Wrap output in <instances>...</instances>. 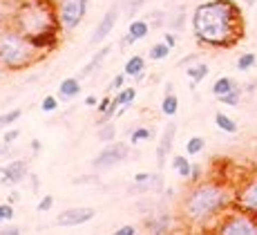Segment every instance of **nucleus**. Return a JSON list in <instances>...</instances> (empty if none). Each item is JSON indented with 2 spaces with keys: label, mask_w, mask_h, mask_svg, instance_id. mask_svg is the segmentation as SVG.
<instances>
[{
  "label": "nucleus",
  "mask_w": 257,
  "mask_h": 235,
  "mask_svg": "<svg viewBox=\"0 0 257 235\" xmlns=\"http://www.w3.org/2000/svg\"><path fill=\"white\" fill-rule=\"evenodd\" d=\"M199 166H195V164H192V173H190V179L192 182H199Z\"/></svg>",
  "instance_id": "obj_42"
},
{
  "label": "nucleus",
  "mask_w": 257,
  "mask_h": 235,
  "mask_svg": "<svg viewBox=\"0 0 257 235\" xmlns=\"http://www.w3.org/2000/svg\"><path fill=\"white\" fill-rule=\"evenodd\" d=\"M21 117H23V110H21V108L9 110V112L0 114V126H12V123H16Z\"/></svg>",
  "instance_id": "obj_31"
},
{
  "label": "nucleus",
  "mask_w": 257,
  "mask_h": 235,
  "mask_svg": "<svg viewBox=\"0 0 257 235\" xmlns=\"http://www.w3.org/2000/svg\"><path fill=\"white\" fill-rule=\"evenodd\" d=\"M239 99H241V90H239V86H237L235 90H230L228 94H224V97H219V101L224 103V106H239Z\"/></svg>",
  "instance_id": "obj_29"
},
{
  "label": "nucleus",
  "mask_w": 257,
  "mask_h": 235,
  "mask_svg": "<svg viewBox=\"0 0 257 235\" xmlns=\"http://www.w3.org/2000/svg\"><path fill=\"white\" fill-rule=\"evenodd\" d=\"M3 222H5V219H3V217H0V224H3Z\"/></svg>",
  "instance_id": "obj_48"
},
{
  "label": "nucleus",
  "mask_w": 257,
  "mask_h": 235,
  "mask_svg": "<svg viewBox=\"0 0 257 235\" xmlns=\"http://www.w3.org/2000/svg\"><path fill=\"white\" fill-rule=\"evenodd\" d=\"M152 137V132L148 128H143V126H139L137 130H132V134H130V143L132 146H139V143H143V141H148V139Z\"/></svg>",
  "instance_id": "obj_25"
},
{
  "label": "nucleus",
  "mask_w": 257,
  "mask_h": 235,
  "mask_svg": "<svg viewBox=\"0 0 257 235\" xmlns=\"http://www.w3.org/2000/svg\"><path fill=\"white\" fill-rule=\"evenodd\" d=\"M146 228L150 233H166L170 228V215L159 213V215H148L146 217Z\"/></svg>",
  "instance_id": "obj_16"
},
{
  "label": "nucleus",
  "mask_w": 257,
  "mask_h": 235,
  "mask_svg": "<svg viewBox=\"0 0 257 235\" xmlns=\"http://www.w3.org/2000/svg\"><path fill=\"white\" fill-rule=\"evenodd\" d=\"M94 215H96V211H94L92 206H76V208H67V211H63L61 215L56 217V224L58 226H81V224L90 222V219H94Z\"/></svg>",
  "instance_id": "obj_10"
},
{
  "label": "nucleus",
  "mask_w": 257,
  "mask_h": 235,
  "mask_svg": "<svg viewBox=\"0 0 257 235\" xmlns=\"http://www.w3.org/2000/svg\"><path fill=\"white\" fill-rule=\"evenodd\" d=\"M150 179H155V175H150V173H137L135 175V184H146V182H150Z\"/></svg>",
  "instance_id": "obj_37"
},
{
  "label": "nucleus",
  "mask_w": 257,
  "mask_h": 235,
  "mask_svg": "<svg viewBox=\"0 0 257 235\" xmlns=\"http://www.w3.org/2000/svg\"><path fill=\"white\" fill-rule=\"evenodd\" d=\"M3 21H5V14H3V12H0V25H3Z\"/></svg>",
  "instance_id": "obj_46"
},
{
  "label": "nucleus",
  "mask_w": 257,
  "mask_h": 235,
  "mask_svg": "<svg viewBox=\"0 0 257 235\" xmlns=\"http://www.w3.org/2000/svg\"><path fill=\"white\" fill-rule=\"evenodd\" d=\"M36 61V47L27 36L18 29L9 27L0 29V65L7 69H23Z\"/></svg>",
  "instance_id": "obj_4"
},
{
  "label": "nucleus",
  "mask_w": 257,
  "mask_h": 235,
  "mask_svg": "<svg viewBox=\"0 0 257 235\" xmlns=\"http://www.w3.org/2000/svg\"><path fill=\"white\" fill-rule=\"evenodd\" d=\"M56 108H58V99L56 97H52V94H49V97L43 99V103H41L43 112H56Z\"/></svg>",
  "instance_id": "obj_32"
},
{
  "label": "nucleus",
  "mask_w": 257,
  "mask_h": 235,
  "mask_svg": "<svg viewBox=\"0 0 257 235\" xmlns=\"http://www.w3.org/2000/svg\"><path fill=\"white\" fill-rule=\"evenodd\" d=\"M123 72L127 74V76H139L141 72H146V58L139 56V54H135V56H130L125 61V67H123Z\"/></svg>",
  "instance_id": "obj_17"
},
{
  "label": "nucleus",
  "mask_w": 257,
  "mask_h": 235,
  "mask_svg": "<svg viewBox=\"0 0 257 235\" xmlns=\"http://www.w3.org/2000/svg\"><path fill=\"white\" fill-rule=\"evenodd\" d=\"M215 126L219 128L221 132H228V134H235L237 132V123L228 117V114H224V112H217L215 114Z\"/></svg>",
  "instance_id": "obj_22"
},
{
  "label": "nucleus",
  "mask_w": 257,
  "mask_h": 235,
  "mask_svg": "<svg viewBox=\"0 0 257 235\" xmlns=\"http://www.w3.org/2000/svg\"><path fill=\"white\" fill-rule=\"evenodd\" d=\"M110 52H112V47H110V45H103V47L98 49V52L92 56V61H90V63L85 65V67L81 69V74H78V79H85V76H90V74L96 72V69L101 67V63L105 61V56H107V54H110Z\"/></svg>",
  "instance_id": "obj_15"
},
{
  "label": "nucleus",
  "mask_w": 257,
  "mask_h": 235,
  "mask_svg": "<svg viewBox=\"0 0 257 235\" xmlns=\"http://www.w3.org/2000/svg\"><path fill=\"white\" fill-rule=\"evenodd\" d=\"M52 206H54V197H52V195H45V197L38 202L36 208H38L41 213H47V211H52Z\"/></svg>",
  "instance_id": "obj_35"
},
{
  "label": "nucleus",
  "mask_w": 257,
  "mask_h": 235,
  "mask_svg": "<svg viewBox=\"0 0 257 235\" xmlns=\"http://www.w3.org/2000/svg\"><path fill=\"white\" fill-rule=\"evenodd\" d=\"M206 148V139L204 137H190L186 143V152L188 154H199Z\"/></svg>",
  "instance_id": "obj_26"
},
{
  "label": "nucleus",
  "mask_w": 257,
  "mask_h": 235,
  "mask_svg": "<svg viewBox=\"0 0 257 235\" xmlns=\"http://www.w3.org/2000/svg\"><path fill=\"white\" fill-rule=\"evenodd\" d=\"M56 38H58V32H45V34H38V36H32L29 41H32L36 49H47L56 43Z\"/></svg>",
  "instance_id": "obj_20"
},
{
  "label": "nucleus",
  "mask_w": 257,
  "mask_h": 235,
  "mask_svg": "<svg viewBox=\"0 0 257 235\" xmlns=\"http://www.w3.org/2000/svg\"><path fill=\"white\" fill-rule=\"evenodd\" d=\"M257 63V56L255 54H241L239 58H237V69H239V72H246V69H250L253 67V65Z\"/></svg>",
  "instance_id": "obj_30"
},
{
  "label": "nucleus",
  "mask_w": 257,
  "mask_h": 235,
  "mask_svg": "<svg viewBox=\"0 0 257 235\" xmlns=\"http://www.w3.org/2000/svg\"><path fill=\"white\" fill-rule=\"evenodd\" d=\"M12 27L18 29L23 36L32 38L45 32H58V16L54 14L49 0H25L21 7L14 12Z\"/></svg>",
  "instance_id": "obj_3"
},
{
  "label": "nucleus",
  "mask_w": 257,
  "mask_h": 235,
  "mask_svg": "<svg viewBox=\"0 0 257 235\" xmlns=\"http://www.w3.org/2000/svg\"><path fill=\"white\" fill-rule=\"evenodd\" d=\"M217 231L224 235H257V217L237 208L224 215V219L217 224Z\"/></svg>",
  "instance_id": "obj_5"
},
{
  "label": "nucleus",
  "mask_w": 257,
  "mask_h": 235,
  "mask_svg": "<svg viewBox=\"0 0 257 235\" xmlns=\"http://www.w3.org/2000/svg\"><path fill=\"white\" fill-rule=\"evenodd\" d=\"M177 110H179V99H177V94L175 92L166 94L164 101H161V112H164L166 117H175Z\"/></svg>",
  "instance_id": "obj_23"
},
{
  "label": "nucleus",
  "mask_w": 257,
  "mask_h": 235,
  "mask_svg": "<svg viewBox=\"0 0 257 235\" xmlns=\"http://www.w3.org/2000/svg\"><path fill=\"white\" fill-rule=\"evenodd\" d=\"M0 217H3L5 219V222H12V219H14V206H12V204H0Z\"/></svg>",
  "instance_id": "obj_34"
},
{
  "label": "nucleus",
  "mask_w": 257,
  "mask_h": 235,
  "mask_svg": "<svg viewBox=\"0 0 257 235\" xmlns=\"http://www.w3.org/2000/svg\"><path fill=\"white\" fill-rule=\"evenodd\" d=\"M192 32L201 45L233 47L244 36V18L235 0H210L192 12Z\"/></svg>",
  "instance_id": "obj_1"
},
{
  "label": "nucleus",
  "mask_w": 257,
  "mask_h": 235,
  "mask_svg": "<svg viewBox=\"0 0 257 235\" xmlns=\"http://www.w3.org/2000/svg\"><path fill=\"white\" fill-rule=\"evenodd\" d=\"M127 154H130V143L110 141L96 157H94L92 166L96 168V171H105V168H112V166H116V164H121Z\"/></svg>",
  "instance_id": "obj_7"
},
{
  "label": "nucleus",
  "mask_w": 257,
  "mask_h": 235,
  "mask_svg": "<svg viewBox=\"0 0 257 235\" xmlns=\"http://www.w3.org/2000/svg\"><path fill=\"white\" fill-rule=\"evenodd\" d=\"M170 45L168 43H157L150 47V58L152 61H164V58H168V54H170Z\"/></svg>",
  "instance_id": "obj_24"
},
{
  "label": "nucleus",
  "mask_w": 257,
  "mask_h": 235,
  "mask_svg": "<svg viewBox=\"0 0 257 235\" xmlns=\"http://www.w3.org/2000/svg\"><path fill=\"white\" fill-rule=\"evenodd\" d=\"M186 74H188V79H190V86L195 88V86H199L206 76H208V65H206V63L190 65V67L186 69Z\"/></svg>",
  "instance_id": "obj_19"
},
{
  "label": "nucleus",
  "mask_w": 257,
  "mask_h": 235,
  "mask_svg": "<svg viewBox=\"0 0 257 235\" xmlns=\"http://www.w3.org/2000/svg\"><path fill=\"white\" fill-rule=\"evenodd\" d=\"M3 146H5V141H0V152H3Z\"/></svg>",
  "instance_id": "obj_47"
},
{
  "label": "nucleus",
  "mask_w": 257,
  "mask_h": 235,
  "mask_svg": "<svg viewBox=\"0 0 257 235\" xmlns=\"http://www.w3.org/2000/svg\"><path fill=\"white\" fill-rule=\"evenodd\" d=\"M27 159H16V162L7 164L5 168H0L3 173V184H18L27 177Z\"/></svg>",
  "instance_id": "obj_12"
},
{
  "label": "nucleus",
  "mask_w": 257,
  "mask_h": 235,
  "mask_svg": "<svg viewBox=\"0 0 257 235\" xmlns=\"http://www.w3.org/2000/svg\"><path fill=\"white\" fill-rule=\"evenodd\" d=\"M110 103H112V99H110V97H105V99H103V101H98V108H96V110L103 114L107 108H110Z\"/></svg>",
  "instance_id": "obj_40"
},
{
  "label": "nucleus",
  "mask_w": 257,
  "mask_h": 235,
  "mask_svg": "<svg viewBox=\"0 0 257 235\" xmlns=\"http://www.w3.org/2000/svg\"><path fill=\"white\" fill-rule=\"evenodd\" d=\"M85 106H90V108H94V106H98V99L94 97V94H90V97L85 99Z\"/></svg>",
  "instance_id": "obj_43"
},
{
  "label": "nucleus",
  "mask_w": 257,
  "mask_h": 235,
  "mask_svg": "<svg viewBox=\"0 0 257 235\" xmlns=\"http://www.w3.org/2000/svg\"><path fill=\"white\" fill-rule=\"evenodd\" d=\"M118 14H121V7L118 5H112L110 9L105 12V16L98 21L96 29L92 32V38H90V45H101L103 41H105L107 36L112 34V29H114V25L118 21Z\"/></svg>",
  "instance_id": "obj_9"
},
{
  "label": "nucleus",
  "mask_w": 257,
  "mask_h": 235,
  "mask_svg": "<svg viewBox=\"0 0 257 235\" xmlns=\"http://www.w3.org/2000/svg\"><path fill=\"white\" fill-rule=\"evenodd\" d=\"M164 43H168V45H170V47H175V45H177V36H175V34H166V36H164Z\"/></svg>",
  "instance_id": "obj_41"
},
{
  "label": "nucleus",
  "mask_w": 257,
  "mask_h": 235,
  "mask_svg": "<svg viewBox=\"0 0 257 235\" xmlns=\"http://www.w3.org/2000/svg\"><path fill=\"white\" fill-rule=\"evenodd\" d=\"M87 14V0H61L58 3V25L63 32H72L83 23Z\"/></svg>",
  "instance_id": "obj_6"
},
{
  "label": "nucleus",
  "mask_w": 257,
  "mask_h": 235,
  "mask_svg": "<svg viewBox=\"0 0 257 235\" xmlns=\"http://www.w3.org/2000/svg\"><path fill=\"white\" fill-rule=\"evenodd\" d=\"M148 32H150V25H148V21H143V18H139V21H132L130 27H127V36L123 38V45H132V43L141 41V38L148 36Z\"/></svg>",
  "instance_id": "obj_13"
},
{
  "label": "nucleus",
  "mask_w": 257,
  "mask_h": 235,
  "mask_svg": "<svg viewBox=\"0 0 257 235\" xmlns=\"http://www.w3.org/2000/svg\"><path fill=\"white\" fill-rule=\"evenodd\" d=\"M235 88H237V81H235V79H230V76H221V79H217V81L212 83V97L219 99V97L228 94L230 90H235Z\"/></svg>",
  "instance_id": "obj_18"
},
{
  "label": "nucleus",
  "mask_w": 257,
  "mask_h": 235,
  "mask_svg": "<svg viewBox=\"0 0 257 235\" xmlns=\"http://www.w3.org/2000/svg\"><path fill=\"white\" fill-rule=\"evenodd\" d=\"M116 233H118V235H135V233H137V228H135V226H130V224H125V226H121Z\"/></svg>",
  "instance_id": "obj_39"
},
{
  "label": "nucleus",
  "mask_w": 257,
  "mask_h": 235,
  "mask_svg": "<svg viewBox=\"0 0 257 235\" xmlns=\"http://www.w3.org/2000/svg\"><path fill=\"white\" fill-rule=\"evenodd\" d=\"M34 152H38V150H41V141H38V139H34Z\"/></svg>",
  "instance_id": "obj_45"
},
{
  "label": "nucleus",
  "mask_w": 257,
  "mask_h": 235,
  "mask_svg": "<svg viewBox=\"0 0 257 235\" xmlns=\"http://www.w3.org/2000/svg\"><path fill=\"white\" fill-rule=\"evenodd\" d=\"M78 94H81V79H76V76L63 79L61 86H58V97L65 99V101H72Z\"/></svg>",
  "instance_id": "obj_14"
},
{
  "label": "nucleus",
  "mask_w": 257,
  "mask_h": 235,
  "mask_svg": "<svg viewBox=\"0 0 257 235\" xmlns=\"http://www.w3.org/2000/svg\"><path fill=\"white\" fill-rule=\"evenodd\" d=\"M135 97H137V90L135 88H123L121 92L114 94V99L121 103V106H130V103L135 101Z\"/></svg>",
  "instance_id": "obj_27"
},
{
  "label": "nucleus",
  "mask_w": 257,
  "mask_h": 235,
  "mask_svg": "<svg viewBox=\"0 0 257 235\" xmlns=\"http://www.w3.org/2000/svg\"><path fill=\"white\" fill-rule=\"evenodd\" d=\"M18 197H21V195H18L16 191H14V193L7 197V202H9V204H16V202H18Z\"/></svg>",
  "instance_id": "obj_44"
},
{
  "label": "nucleus",
  "mask_w": 257,
  "mask_h": 235,
  "mask_svg": "<svg viewBox=\"0 0 257 235\" xmlns=\"http://www.w3.org/2000/svg\"><path fill=\"white\" fill-rule=\"evenodd\" d=\"M175 137H177V123H168L164 134H161L159 146H157V162H159V166H166L168 154H170L172 143H175Z\"/></svg>",
  "instance_id": "obj_11"
},
{
  "label": "nucleus",
  "mask_w": 257,
  "mask_h": 235,
  "mask_svg": "<svg viewBox=\"0 0 257 235\" xmlns=\"http://www.w3.org/2000/svg\"><path fill=\"white\" fill-rule=\"evenodd\" d=\"M98 139H101V141L103 143H110V141H114V134H116V128L114 126H112V123L110 121H105V123H103V128L101 130H98Z\"/></svg>",
  "instance_id": "obj_28"
},
{
  "label": "nucleus",
  "mask_w": 257,
  "mask_h": 235,
  "mask_svg": "<svg viewBox=\"0 0 257 235\" xmlns=\"http://www.w3.org/2000/svg\"><path fill=\"white\" fill-rule=\"evenodd\" d=\"M125 76L127 74H116L114 79H112V83H110V92H121L123 90V83H125Z\"/></svg>",
  "instance_id": "obj_33"
},
{
  "label": "nucleus",
  "mask_w": 257,
  "mask_h": 235,
  "mask_svg": "<svg viewBox=\"0 0 257 235\" xmlns=\"http://www.w3.org/2000/svg\"><path fill=\"white\" fill-rule=\"evenodd\" d=\"M235 204V195L219 182H201L190 188L181 202V215L192 226H206L210 219L221 217L226 208Z\"/></svg>",
  "instance_id": "obj_2"
},
{
  "label": "nucleus",
  "mask_w": 257,
  "mask_h": 235,
  "mask_svg": "<svg viewBox=\"0 0 257 235\" xmlns=\"http://www.w3.org/2000/svg\"><path fill=\"white\" fill-rule=\"evenodd\" d=\"M235 208L257 217V177L244 182V186L235 193Z\"/></svg>",
  "instance_id": "obj_8"
},
{
  "label": "nucleus",
  "mask_w": 257,
  "mask_h": 235,
  "mask_svg": "<svg viewBox=\"0 0 257 235\" xmlns=\"http://www.w3.org/2000/svg\"><path fill=\"white\" fill-rule=\"evenodd\" d=\"M141 5H143V0H130V3H127V14H130V16H135L137 7H141Z\"/></svg>",
  "instance_id": "obj_38"
},
{
  "label": "nucleus",
  "mask_w": 257,
  "mask_h": 235,
  "mask_svg": "<svg viewBox=\"0 0 257 235\" xmlns=\"http://www.w3.org/2000/svg\"><path fill=\"white\" fill-rule=\"evenodd\" d=\"M172 168H175L184 179H190L192 162H188V157H184V154H175V157H172Z\"/></svg>",
  "instance_id": "obj_21"
},
{
  "label": "nucleus",
  "mask_w": 257,
  "mask_h": 235,
  "mask_svg": "<svg viewBox=\"0 0 257 235\" xmlns=\"http://www.w3.org/2000/svg\"><path fill=\"white\" fill-rule=\"evenodd\" d=\"M18 137H21V130H18V128H14V130H7V132H5V137H3L5 146H12V143L16 141Z\"/></svg>",
  "instance_id": "obj_36"
}]
</instances>
